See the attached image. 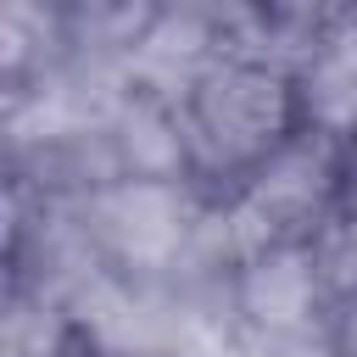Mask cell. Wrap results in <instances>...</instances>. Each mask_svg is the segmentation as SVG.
<instances>
[{
    "label": "cell",
    "mask_w": 357,
    "mask_h": 357,
    "mask_svg": "<svg viewBox=\"0 0 357 357\" xmlns=\"http://www.w3.org/2000/svg\"><path fill=\"white\" fill-rule=\"evenodd\" d=\"M318 195V162L307 156V151H284L273 167H268V178H262V190L245 201L262 223H273L279 212H296V206H307Z\"/></svg>",
    "instance_id": "5"
},
{
    "label": "cell",
    "mask_w": 357,
    "mask_h": 357,
    "mask_svg": "<svg viewBox=\"0 0 357 357\" xmlns=\"http://www.w3.org/2000/svg\"><path fill=\"white\" fill-rule=\"evenodd\" d=\"M201 128L223 151H251L279 128V84L262 73H229L201 95Z\"/></svg>",
    "instance_id": "2"
},
{
    "label": "cell",
    "mask_w": 357,
    "mask_h": 357,
    "mask_svg": "<svg viewBox=\"0 0 357 357\" xmlns=\"http://www.w3.org/2000/svg\"><path fill=\"white\" fill-rule=\"evenodd\" d=\"M245 312L257 324H273V329H290L307 318L312 307V268L301 251H262L251 268H245Z\"/></svg>",
    "instance_id": "3"
},
{
    "label": "cell",
    "mask_w": 357,
    "mask_h": 357,
    "mask_svg": "<svg viewBox=\"0 0 357 357\" xmlns=\"http://www.w3.org/2000/svg\"><path fill=\"white\" fill-rule=\"evenodd\" d=\"M307 106L324 128H357V28L335 33L307 73Z\"/></svg>",
    "instance_id": "4"
},
{
    "label": "cell",
    "mask_w": 357,
    "mask_h": 357,
    "mask_svg": "<svg viewBox=\"0 0 357 357\" xmlns=\"http://www.w3.org/2000/svg\"><path fill=\"white\" fill-rule=\"evenodd\" d=\"M100 223L128 262H162L178 240V195L167 184H123L100 201Z\"/></svg>",
    "instance_id": "1"
},
{
    "label": "cell",
    "mask_w": 357,
    "mask_h": 357,
    "mask_svg": "<svg viewBox=\"0 0 357 357\" xmlns=\"http://www.w3.org/2000/svg\"><path fill=\"white\" fill-rule=\"evenodd\" d=\"M346 351L357 357V307H351V318H346Z\"/></svg>",
    "instance_id": "6"
}]
</instances>
